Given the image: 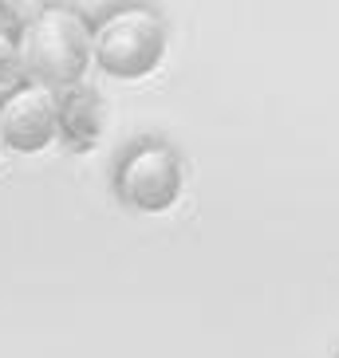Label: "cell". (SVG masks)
Wrapping results in <instances>:
<instances>
[{
    "mask_svg": "<svg viewBox=\"0 0 339 358\" xmlns=\"http://www.w3.org/2000/svg\"><path fill=\"white\" fill-rule=\"evenodd\" d=\"M60 134L71 150H91L103 134V103L91 87H71L60 95Z\"/></svg>",
    "mask_w": 339,
    "mask_h": 358,
    "instance_id": "cell-5",
    "label": "cell"
},
{
    "mask_svg": "<svg viewBox=\"0 0 339 358\" xmlns=\"http://www.w3.org/2000/svg\"><path fill=\"white\" fill-rule=\"evenodd\" d=\"M60 134V95L24 83L0 99V146L12 154H40Z\"/></svg>",
    "mask_w": 339,
    "mask_h": 358,
    "instance_id": "cell-4",
    "label": "cell"
},
{
    "mask_svg": "<svg viewBox=\"0 0 339 358\" xmlns=\"http://www.w3.org/2000/svg\"><path fill=\"white\" fill-rule=\"evenodd\" d=\"M95 24L71 4H43L36 20L24 24L20 40V64L24 79L36 87H48L64 95L87 75V64H95Z\"/></svg>",
    "mask_w": 339,
    "mask_h": 358,
    "instance_id": "cell-1",
    "label": "cell"
},
{
    "mask_svg": "<svg viewBox=\"0 0 339 358\" xmlns=\"http://www.w3.org/2000/svg\"><path fill=\"white\" fill-rule=\"evenodd\" d=\"M181 181H186L181 154L170 142H158V138H146V142L130 146L115 169L118 201L134 213H150V217L178 205Z\"/></svg>",
    "mask_w": 339,
    "mask_h": 358,
    "instance_id": "cell-3",
    "label": "cell"
},
{
    "mask_svg": "<svg viewBox=\"0 0 339 358\" xmlns=\"http://www.w3.org/2000/svg\"><path fill=\"white\" fill-rule=\"evenodd\" d=\"M91 40H95V64L111 79L134 83L158 71L166 55V20L150 4H123L99 16Z\"/></svg>",
    "mask_w": 339,
    "mask_h": 358,
    "instance_id": "cell-2",
    "label": "cell"
},
{
    "mask_svg": "<svg viewBox=\"0 0 339 358\" xmlns=\"http://www.w3.org/2000/svg\"><path fill=\"white\" fill-rule=\"evenodd\" d=\"M28 79H24V64H20V40H16V32L0 28V99L12 95Z\"/></svg>",
    "mask_w": 339,
    "mask_h": 358,
    "instance_id": "cell-6",
    "label": "cell"
}]
</instances>
